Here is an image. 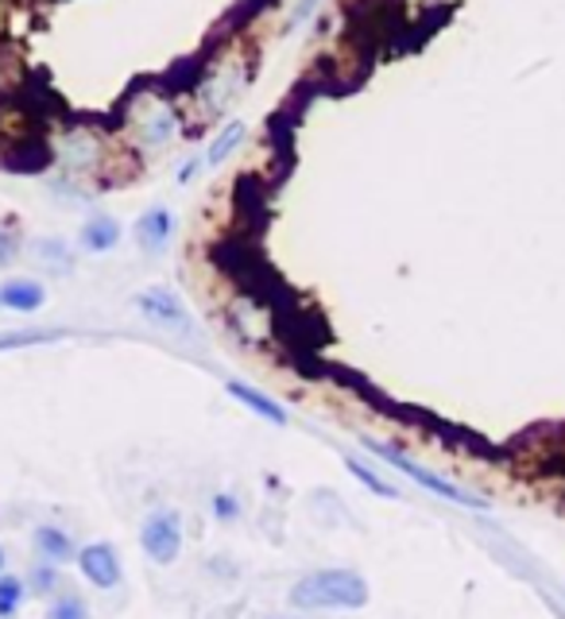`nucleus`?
Returning <instances> with one entry per match:
<instances>
[{
	"instance_id": "f257e3e1",
	"label": "nucleus",
	"mask_w": 565,
	"mask_h": 619,
	"mask_svg": "<svg viewBox=\"0 0 565 619\" xmlns=\"http://www.w3.org/2000/svg\"><path fill=\"white\" fill-rule=\"evenodd\" d=\"M287 600L306 611H357L369 604V581L357 570H318L295 581Z\"/></svg>"
},
{
	"instance_id": "f03ea898",
	"label": "nucleus",
	"mask_w": 565,
	"mask_h": 619,
	"mask_svg": "<svg viewBox=\"0 0 565 619\" xmlns=\"http://www.w3.org/2000/svg\"><path fill=\"white\" fill-rule=\"evenodd\" d=\"M364 446L372 449V453L380 457V461H387L392 469H399L403 476H410L415 484H422L427 492H434V496H442V499H450V504H461V507H488L484 504L481 496H473V492H465L461 484H450L445 476H438V473H430V469H422L418 461H410L407 453H399L395 446H384V441H372V438H364Z\"/></svg>"
},
{
	"instance_id": "7ed1b4c3",
	"label": "nucleus",
	"mask_w": 565,
	"mask_h": 619,
	"mask_svg": "<svg viewBox=\"0 0 565 619\" xmlns=\"http://www.w3.org/2000/svg\"><path fill=\"white\" fill-rule=\"evenodd\" d=\"M139 547L156 565H174L182 554V522L174 511H156L139 527Z\"/></svg>"
},
{
	"instance_id": "20e7f679",
	"label": "nucleus",
	"mask_w": 565,
	"mask_h": 619,
	"mask_svg": "<svg viewBox=\"0 0 565 619\" xmlns=\"http://www.w3.org/2000/svg\"><path fill=\"white\" fill-rule=\"evenodd\" d=\"M136 306L144 318L159 322L167 329H187L190 326V314L182 306V299L171 291V286H148V291L136 294Z\"/></svg>"
},
{
	"instance_id": "39448f33",
	"label": "nucleus",
	"mask_w": 565,
	"mask_h": 619,
	"mask_svg": "<svg viewBox=\"0 0 565 619\" xmlns=\"http://www.w3.org/2000/svg\"><path fill=\"white\" fill-rule=\"evenodd\" d=\"M78 573L93 588H116L121 585V558L109 542H90V547L78 550Z\"/></svg>"
},
{
	"instance_id": "423d86ee",
	"label": "nucleus",
	"mask_w": 565,
	"mask_h": 619,
	"mask_svg": "<svg viewBox=\"0 0 565 619\" xmlns=\"http://www.w3.org/2000/svg\"><path fill=\"white\" fill-rule=\"evenodd\" d=\"M171 237H174V217L163 205H156V210H148L136 221V245L144 252H163L171 245Z\"/></svg>"
},
{
	"instance_id": "0eeeda50",
	"label": "nucleus",
	"mask_w": 565,
	"mask_h": 619,
	"mask_svg": "<svg viewBox=\"0 0 565 619\" xmlns=\"http://www.w3.org/2000/svg\"><path fill=\"white\" fill-rule=\"evenodd\" d=\"M47 302V286L39 279H9L0 283V310H16V314H35Z\"/></svg>"
},
{
	"instance_id": "6e6552de",
	"label": "nucleus",
	"mask_w": 565,
	"mask_h": 619,
	"mask_svg": "<svg viewBox=\"0 0 565 619\" xmlns=\"http://www.w3.org/2000/svg\"><path fill=\"white\" fill-rule=\"evenodd\" d=\"M225 392L233 395L237 403H245L252 415H260L263 423H275V426H287V410L279 407L271 395H263V392H256V387H248V383H240V380H229L225 383Z\"/></svg>"
},
{
	"instance_id": "1a4fd4ad",
	"label": "nucleus",
	"mask_w": 565,
	"mask_h": 619,
	"mask_svg": "<svg viewBox=\"0 0 565 619\" xmlns=\"http://www.w3.org/2000/svg\"><path fill=\"white\" fill-rule=\"evenodd\" d=\"M35 550H39L43 562L50 565H66V562H78V547H75V538L66 534L63 527H39L35 530Z\"/></svg>"
},
{
	"instance_id": "9d476101",
	"label": "nucleus",
	"mask_w": 565,
	"mask_h": 619,
	"mask_svg": "<svg viewBox=\"0 0 565 619\" xmlns=\"http://www.w3.org/2000/svg\"><path fill=\"white\" fill-rule=\"evenodd\" d=\"M121 245V225H116L109 213H98V217H90L82 225V248L93 256L101 252H113V248Z\"/></svg>"
},
{
	"instance_id": "9b49d317",
	"label": "nucleus",
	"mask_w": 565,
	"mask_h": 619,
	"mask_svg": "<svg viewBox=\"0 0 565 619\" xmlns=\"http://www.w3.org/2000/svg\"><path fill=\"white\" fill-rule=\"evenodd\" d=\"M245 136H248L245 121H233V124H225V128L217 132V139H214V144H210V151H205V164H210V167H222L225 159H229V155L237 151L240 144H245Z\"/></svg>"
},
{
	"instance_id": "f8f14e48",
	"label": "nucleus",
	"mask_w": 565,
	"mask_h": 619,
	"mask_svg": "<svg viewBox=\"0 0 565 619\" xmlns=\"http://www.w3.org/2000/svg\"><path fill=\"white\" fill-rule=\"evenodd\" d=\"M344 469H349V473L357 476V481H361L364 488L372 492V496H380V499H399V488H392V484H387L384 476L376 473V469H369V464H364L361 457H349V461H344Z\"/></svg>"
},
{
	"instance_id": "ddd939ff",
	"label": "nucleus",
	"mask_w": 565,
	"mask_h": 619,
	"mask_svg": "<svg viewBox=\"0 0 565 619\" xmlns=\"http://www.w3.org/2000/svg\"><path fill=\"white\" fill-rule=\"evenodd\" d=\"M24 604V581L16 573H0V619H12Z\"/></svg>"
},
{
	"instance_id": "4468645a",
	"label": "nucleus",
	"mask_w": 565,
	"mask_h": 619,
	"mask_svg": "<svg viewBox=\"0 0 565 619\" xmlns=\"http://www.w3.org/2000/svg\"><path fill=\"white\" fill-rule=\"evenodd\" d=\"M47 619H90V611H86L82 596L66 593V596H58V600H50Z\"/></svg>"
},
{
	"instance_id": "2eb2a0df",
	"label": "nucleus",
	"mask_w": 565,
	"mask_h": 619,
	"mask_svg": "<svg viewBox=\"0 0 565 619\" xmlns=\"http://www.w3.org/2000/svg\"><path fill=\"white\" fill-rule=\"evenodd\" d=\"M27 588H32L35 596H50L58 588V565H35L32 573H27Z\"/></svg>"
},
{
	"instance_id": "dca6fc26",
	"label": "nucleus",
	"mask_w": 565,
	"mask_h": 619,
	"mask_svg": "<svg viewBox=\"0 0 565 619\" xmlns=\"http://www.w3.org/2000/svg\"><path fill=\"white\" fill-rule=\"evenodd\" d=\"M16 256H20V233H16V225L0 221V268H4V263H12Z\"/></svg>"
},
{
	"instance_id": "f3484780",
	"label": "nucleus",
	"mask_w": 565,
	"mask_h": 619,
	"mask_svg": "<svg viewBox=\"0 0 565 619\" xmlns=\"http://www.w3.org/2000/svg\"><path fill=\"white\" fill-rule=\"evenodd\" d=\"M214 515H217V519H222V522H233V519H237V515H240L237 499H233L229 492H217V496H214Z\"/></svg>"
},
{
	"instance_id": "a211bd4d",
	"label": "nucleus",
	"mask_w": 565,
	"mask_h": 619,
	"mask_svg": "<svg viewBox=\"0 0 565 619\" xmlns=\"http://www.w3.org/2000/svg\"><path fill=\"white\" fill-rule=\"evenodd\" d=\"M194 171H197V164H187V167L179 171V182H190V179H194Z\"/></svg>"
},
{
	"instance_id": "6ab92c4d",
	"label": "nucleus",
	"mask_w": 565,
	"mask_h": 619,
	"mask_svg": "<svg viewBox=\"0 0 565 619\" xmlns=\"http://www.w3.org/2000/svg\"><path fill=\"white\" fill-rule=\"evenodd\" d=\"M0 573H4V550H0Z\"/></svg>"
},
{
	"instance_id": "aec40b11",
	"label": "nucleus",
	"mask_w": 565,
	"mask_h": 619,
	"mask_svg": "<svg viewBox=\"0 0 565 619\" xmlns=\"http://www.w3.org/2000/svg\"><path fill=\"white\" fill-rule=\"evenodd\" d=\"M275 619H295V616H275Z\"/></svg>"
}]
</instances>
